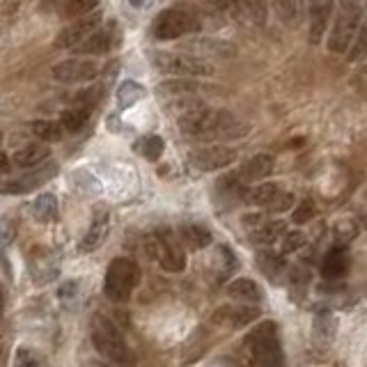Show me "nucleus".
<instances>
[{
    "mask_svg": "<svg viewBox=\"0 0 367 367\" xmlns=\"http://www.w3.org/2000/svg\"><path fill=\"white\" fill-rule=\"evenodd\" d=\"M196 30H200L198 16H193L191 12H186V9H181V7L163 9L154 21V37L161 39V42H170V39L196 33Z\"/></svg>",
    "mask_w": 367,
    "mask_h": 367,
    "instance_id": "obj_7",
    "label": "nucleus"
},
{
    "mask_svg": "<svg viewBox=\"0 0 367 367\" xmlns=\"http://www.w3.org/2000/svg\"><path fill=\"white\" fill-rule=\"evenodd\" d=\"M314 216H317V207H314L312 200L299 202V205L294 207V211H292V220L299 223V225H303V223H310Z\"/></svg>",
    "mask_w": 367,
    "mask_h": 367,
    "instance_id": "obj_35",
    "label": "nucleus"
},
{
    "mask_svg": "<svg viewBox=\"0 0 367 367\" xmlns=\"http://www.w3.org/2000/svg\"><path fill=\"white\" fill-rule=\"evenodd\" d=\"M228 294L232 299H237V301H243V303H260L264 299V292L262 287L255 280L250 278H237V280H232L228 284Z\"/></svg>",
    "mask_w": 367,
    "mask_h": 367,
    "instance_id": "obj_20",
    "label": "nucleus"
},
{
    "mask_svg": "<svg viewBox=\"0 0 367 367\" xmlns=\"http://www.w3.org/2000/svg\"><path fill=\"white\" fill-rule=\"evenodd\" d=\"M243 346L250 351L252 367H284L275 321H262L255 326L243 338Z\"/></svg>",
    "mask_w": 367,
    "mask_h": 367,
    "instance_id": "obj_2",
    "label": "nucleus"
},
{
    "mask_svg": "<svg viewBox=\"0 0 367 367\" xmlns=\"http://www.w3.org/2000/svg\"><path fill=\"white\" fill-rule=\"evenodd\" d=\"M30 213H33L37 223H53L58 218V198L53 193H42V196L35 198Z\"/></svg>",
    "mask_w": 367,
    "mask_h": 367,
    "instance_id": "obj_23",
    "label": "nucleus"
},
{
    "mask_svg": "<svg viewBox=\"0 0 367 367\" xmlns=\"http://www.w3.org/2000/svg\"><path fill=\"white\" fill-rule=\"evenodd\" d=\"M159 92L168 97H191L200 92V83L188 78H172V80H166V83H159Z\"/></svg>",
    "mask_w": 367,
    "mask_h": 367,
    "instance_id": "obj_25",
    "label": "nucleus"
},
{
    "mask_svg": "<svg viewBox=\"0 0 367 367\" xmlns=\"http://www.w3.org/2000/svg\"><path fill=\"white\" fill-rule=\"evenodd\" d=\"M363 58H367V21L358 28V33L353 37V44L349 48V63H358Z\"/></svg>",
    "mask_w": 367,
    "mask_h": 367,
    "instance_id": "obj_33",
    "label": "nucleus"
},
{
    "mask_svg": "<svg viewBox=\"0 0 367 367\" xmlns=\"http://www.w3.org/2000/svg\"><path fill=\"white\" fill-rule=\"evenodd\" d=\"M260 317V308L255 305H223L213 312L211 321L218 326H230V329H243Z\"/></svg>",
    "mask_w": 367,
    "mask_h": 367,
    "instance_id": "obj_13",
    "label": "nucleus"
},
{
    "mask_svg": "<svg viewBox=\"0 0 367 367\" xmlns=\"http://www.w3.org/2000/svg\"><path fill=\"white\" fill-rule=\"evenodd\" d=\"M28 269H30V275H33L35 284H48V282H53L58 278L60 262H58L55 252L50 248L37 246L28 255Z\"/></svg>",
    "mask_w": 367,
    "mask_h": 367,
    "instance_id": "obj_10",
    "label": "nucleus"
},
{
    "mask_svg": "<svg viewBox=\"0 0 367 367\" xmlns=\"http://www.w3.org/2000/svg\"><path fill=\"white\" fill-rule=\"evenodd\" d=\"M145 97V87L134 83V80H124L119 87H117V108L119 110H127Z\"/></svg>",
    "mask_w": 367,
    "mask_h": 367,
    "instance_id": "obj_28",
    "label": "nucleus"
},
{
    "mask_svg": "<svg viewBox=\"0 0 367 367\" xmlns=\"http://www.w3.org/2000/svg\"><path fill=\"white\" fill-rule=\"evenodd\" d=\"M92 344L108 361L117 365H134V353L122 338V331L106 317H95L92 321Z\"/></svg>",
    "mask_w": 367,
    "mask_h": 367,
    "instance_id": "obj_3",
    "label": "nucleus"
},
{
    "mask_svg": "<svg viewBox=\"0 0 367 367\" xmlns=\"http://www.w3.org/2000/svg\"><path fill=\"white\" fill-rule=\"evenodd\" d=\"M273 172V156L271 154H255L252 159H248L239 170V179L246 184H255L267 179Z\"/></svg>",
    "mask_w": 367,
    "mask_h": 367,
    "instance_id": "obj_16",
    "label": "nucleus"
},
{
    "mask_svg": "<svg viewBox=\"0 0 367 367\" xmlns=\"http://www.w3.org/2000/svg\"><path fill=\"white\" fill-rule=\"evenodd\" d=\"M179 115L181 134L200 142H228L241 140L250 134V124L230 110H211L200 104L181 106Z\"/></svg>",
    "mask_w": 367,
    "mask_h": 367,
    "instance_id": "obj_1",
    "label": "nucleus"
},
{
    "mask_svg": "<svg viewBox=\"0 0 367 367\" xmlns=\"http://www.w3.org/2000/svg\"><path fill=\"white\" fill-rule=\"evenodd\" d=\"M294 202H297V198H294V193H284V191H280L278 198L273 200V205H271L269 209H271V211H287V209L294 207Z\"/></svg>",
    "mask_w": 367,
    "mask_h": 367,
    "instance_id": "obj_41",
    "label": "nucleus"
},
{
    "mask_svg": "<svg viewBox=\"0 0 367 367\" xmlns=\"http://www.w3.org/2000/svg\"><path fill=\"white\" fill-rule=\"evenodd\" d=\"M9 168H12V161H9L3 151H0V175H5V172H9Z\"/></svg>",
    "mask_w": 367,
    "mask_h": 367,
    "instance_id": "obj_45",
    "label": "nucleus"
},
{
    "mask_svg": "<svg viewBox=\"0 0 367 367\" xmlns=\"http://www.w3.org/2000/svg\"><path fill=\"white\" fill-rule=\"evenodd\" d=\"M356 234H358V228H356L353 220H340L338 225H335V239H338V246L351 243L356 239Z\"/></svg>",
    "mask_w": 367,
    "mask_h": 367,
    "instance_id": "obj_36",
    "label": "nucleus"
},
{
    "mask_svg": "<svg viewBox=\"0 0 367 367\" xmlns=\"http://www.w3.org/2000/svg\"><path fill=\"white\" fill-rule=\"evenodd\" d=\"M239 9H243L246 16L252 18L255 23H264V18H267V7L262 3H243V5H239Z\"/></svg>",
    "mask_w": 367,
    "mask_h": 367,
    "instance_id": "obj_40",
    "label": "nucleus"
},
{
    "mask_svg": "<svg viewBox=\"0 0 367 367\" xmlns=\"http://www.w3.org/2000/svg\"><path fill=\"white\" fill-rule=\"evenodd\" d=\"M333 16V5L331 3H312L310 7V42L319 44L321 37L326 35Z\"/></svg>",
    "mask_w": 367,
    "mask_h": 367,
    "instance_id": "obj_19",
    "label": "nucleus"
},
{
    "mask_svg": "<svg viewBox=\"0 0 367 367\" xmlns=\"http://www.w3.org/2000/svg\"><path fill=\"white\" fill-rule=\"evenodd\" d=\"M50 156V147L46 145H26L21 149H16L14 154H12V161L16 163L18 168H37V166H42V163H46V159Z\"/></svg>",
    "mask_w": 367,
    "mask_h": 367,
    "instance_id": "obj_21",
    "label": "nucleus"
},
{
    "mask_svg": "<svg viewBox=\"0 0 367 367\" xmlns=\"http://www.w3.org/2000/svg\"><path fill=\"white\" fill-rule=\"evenodd\" d=\"M117 28L115 23H108L106 28H97L83 44L78 46V53H87V55H104L110 48L117 44Z\"/></svg>",
    "mask_w": 367,
    "mask_h": 367,
    "instance_id": "obj_14",
    "label": "nucleus"
},
{
    "mask_svg": "<svg viewBox=\"0 0 367 367\" xmlns=\"http://www.w3.org/2000/svg\"><path fill=\"white\" fill-rule=\"evenodd\" d=\"M184 48L193 50V55L198 60H202V55H216V58H232L234 55V48L228 42H220V39H205V37H196L191 42L184 44Z\"/></svg>",
    "mask_w": 367,
    "mask_h": 367,
    "instance_id": "obj_15",
    "label": "nucleus"
},
{
    "mask_svg": "<svg viewBox=\"0 0 367 367\" xmlns=\"http://www.w3.org/2000/svg\"><path fill=\"white\" fill-rule=\"evenodd\" d=\"M241 220H243V228L252 232V230H257L260 225H264V223H267L269 218L264 216V213H246V216H243Z\"/></svg>",
    "mask_w": 367,
    "mask_h": 367,
    "instance_id": "obj_43",
    "label": "nucleus"
},
{
    "mask_svg": "<svg viewBox=\"0 0 367 367\" xmlns=\"http://www.w3.org/2000/svg\"><path fill=\"white\" fill-rule=\"evenodd\" d=\"M282 241V255H289V252H297L305 246V234L294 230V232H284V237L280 239Z\"/></svg>",
    "mask_w": 367,
    "mask_h": 367,
    "instance_id": "obj_37",
    "label": "nucleus"
},
{
    "mask_svg": "<svg viewBox=\"0 0 367 367\" xmlns=\"http://www.w3.org/2000/svg\"><path fill=\"white\" fill-rule=\"evenodd\" d=\"M363 7L353 5V3H342L338 14L333 18V28H331V37L326 42V48L335 55H342L349 50L353 44V37L358 33V21H361Z\"/></svg>",
    "mask_w": 367,
    "mask_h": 367,
    "instance_id": "obj_6",
    "label": "nucleus"
},
{
    "mask_svg": "<svg viewBox=\"0 0 367 367\" xmlns=\"http://www.w3.org/2000/svg\"><path fill=\"white\" fill-rule=\"evenodd\" d=\"M181 239H184V243H186L188 248L200 250V248H207L213 237H211V232L207 228L191 223V225H184L181 228Z\"/></svg>",
    "mask_w": 367,
    "mask_h": 367,
    "instance_id": "obj_26",
    "label": "nucleus"
},
{
    "mask_svg": "<svg viewBox=\"0 0 367 367\" xmlns=\"http://www.w3.org/2000/svg\"><path fill=\"white\" fill-rule=\"evenodd\" d=\"M188 159H191V163H193V166H196L198 170L213 172V170H223V168L232 166V163L237 161V151L230 149V147L213 145V147L193 149Z\"/></svg>",
    "mask_w": 367,
    "mask_h": 367,
    "instance_id": "obj_11",
    "label": "nucleus"
},
{
    "mask_svg": "<svg viewBox=\"0 0 367 367\" xmlns=\"http://www.w3.org/2000/svg\"><path fill=\"white\" fill-rule=\"evenodd\" d=\"M275 12L280 14V18L287 26H297L299 21V12H301V7L297 3H275Z\"/></svg>",
    "mask_w": 367,
    "mask_h": 367,
    "instance_id": "obj_39",
    "label": "nucleus"
},
{
    "mask_svg": "<svg viewBox=\"0 0 367 367\" xmlns=\"http://www.w3.org/2000/svg\"><path fill=\"white\" fill-rule=\"evenodd\" d=\"M97 74H99L97 63H92V60H78V58L63 60V63L53 65V69H50L53 80H58V83H67V85L90 83V80L97 78Z\"/></svg>",
    "mask_w": 367,
    "mask_h": 367,
    "instance_id": "obj_9",
    "label": "nucleus"
},
{
    "mask_svg": "<svg viewBox=\"0 0 367 367\" xmlns=\"http://www.w3.org/2000/svg\"><path fill=\"white\" fill-rule=\"evenodd\" d=\"M344 269H346V257H344L342 248L333 250V252L329 255V257H326L324 267H321V271H324L326 278H340V275L344 273Z\"/></svg>",
    "mask_w": 367,
    "mask_h": 367,
    "instance_id": "obj_31",
    "label": "nucleus"
},
{
    "mask_svg": "<svg viewBox=\"0 0 367 367\" xmlns=\"http://www.w3.org/2000/svg\"><path fill=\"white\" fill-rule=\"evenodd\" d=\"M280 193V186L278 184H257V186H252L248 193H246V202L248 205H255V207H271L273 200L278 198Z\"/></svg>",
    "mask_w": 367,
    "mask_h": 367,
    "instance_id": "obj_24",
    "label": "nucleus"
},
{
    "mask_svg": "<svg viewBox=\"0 0 367 367\" xmlns=\"http://www.w3.org/2000/svg\"><path fill=\"white\" fill-rule=\"evenodd\" d=\"M159 246H161V255H159V262L161 267L170 271V273H179L186 269V255H184V250L177 246L172 239H156Z\"/></svg>",
    "mask_w": 367,
    "mask_h": 367,
    "instance_id": "obj_18",
    "label": "nucleus"
},
{
    "mask_svg": "<svg viewBox=\"0 0 367 367\" xmlns=\"http://www.w3.org/2000/svg\"><path fill=\"white\" fill-rule=\"evenodd\" d=\"M284 232H287V223L284 220H267L264 225L250 232V241L257 243V246H271V243L284 237Z\"/></svg>",
    "mask_w": 367,
    "mask_h": 367,
    "instance_id": "obj_22",
    "label": "nucleus"
},
{
    "mask_svg": "<svg viewBox=\"0 0 367 367\" xmlns=\"http://www.w3.org/2000/svg\"><path fill=\"white\" fill-rule=\"evenodd\" d=\"M90 117V110L87 108H67L63 115H60V129L67 131V134H76V131H80L85 127V122Z\"/></svg>",
    "mask_w": 367,
    "mask_h": 367,
    "instance_id": "obj_27",
    "label": "nucleus"
},
{
    "mask_svg": "<svg viewBox=\"0 0 367 367\" xmlns=\"http://www.w3.org/2000/svg\"><path fill=\"white\" fill-rule=\"evenodd\" d=\"M151 65L154 69H159L161 74L175 76V78H205V76H213L216 69L213 65H209L207 60H198L193 55H179V53H168V50H159V53L149 55Z\"/></svg>",
    "mask_w": 367,
    "mask_h": 367,
    "instance_id": "obj_5",
    "label": "nucleus"
},
{
    "mask_svg": "<svg viewBox=\"0 0 367 367\" xmlns=\"http://www.w3.org/2000/svg\"><path fill=\"white\" fill-rule=\"evenodd\" d=\"M140 282V269L136 262L117 257L108 264L106 278H104V294L106 299L115 303H124L131 299V294Z\"/></svg>",
    "mask_w": 367,
    "mask_h": 367,
    "instance_id": "obj_4",
    "label": "nucleus"
},
{
    "mask_svg": "<svg viewBox=\"0 0 367 367\" xmlns=\"http://www.w3.org/2000/svg\"><path fill=\"white\" fill-rule=\"evenodd\" d=\"M33 134L44 140V142H58L60 138H63L65 131L60 129L58 122H50V119H37L33 122Z\"/></svg>",
    "mask_w": 367,
    "mask_h": 367,
    "instance_id": "obj_30",
    "label": "nucleus"
},
{
    "mask_svg": "<svg viewBox=\"0 0 367 367\" xmlns=\"http://www.w3.org/2000/svg\"><path fill=\"white\" fill-rule=\"evenodd\" d=\"M0 308H3V292H0Z\"/></svg>",
    "mask_w": 367,
    "mask_h": 367,
    "instance_id": "obj_46",
    "label": "nucleus"
},
{
    "mask_svg": "<svg viewBox=\"0 0 367 367\" xmlns=\"http://www.w3.org/2000/svg\"><path fill=\"white\" fill-rule=\"evenodd\" d=\"M163 147H166V142H163L161 136H147L138 142V149L140 154L145 156L147 161H159L163 156Z\"/></svg>",
    "mask_w": 367,
    "mask_h": 367,
    "instance_id": "obj_32",
    "label": "nucleus"
},
{
    "mask_svg": "<svg viewBox=\"0 0 367 367\" xmlns=\"http://www.w3.org/2000/svg\"><path fill=\"white\" fill-rule=\"evenodd\" d=\"M108 232H110V220H108V213H106V211H104V213H97L95 220H92L90 230L85 232L83 241H80L78 250H80V252H92V250H97V248L101 246V243L106 241Z\"/></svg>",
    "mask_w": 367,
    "mask_h": 367,
    "instance_id": "obj_17",
    "label": "nucleus"
},
{
    "mask_svg": "<svg viewBox=\"0 0 367 367\" xmlns=\"http://www.w3.org/2000/svg\"><path fill=\"white\" fill-rule=\"evenodd\" d=\"M16 232H18V225H16L14 218H9V216L0 218V246H9V243H14Z\"/></svg>",
    "mask_w": 367,
    "mask_h": 367,
    "instance_id": "obj_38",
    "label": "nucleus"
},
{
    "mask_svg": "<svg viewBox=\"0 0 367 367\" xmlns=\"http://www.w3.org/2000/svg\"><path fill=\"white\" fill-rule=\"evenodd\" d=\"M16 365L18 367H39V358H37L35 351L21 346V349H18V356H16Z\"/></svg>",
    "mask_w": 367,
    "mask_h": 367,
    "instance_id": "obj_42",
    "label": "nucleus"
},
{
    "mask_svg": "<svg viewBox=\"0 0 367 367\" xmlns=\"http://www.w3.org/2000/svg\"><path fill=\"white\" fill-rule=\"evenodd\" d=\"M257 267L262 269V273L267 275V278L275 280L284 271V260L280 257L278 252L262 250V252H257Z\"/></svg>",
    "mask_w": 367,
    "mask_h": 367,
    "instance_id": "obj_29",
    "label": "nucleus"
},
{
    "mask_svg": "<svg viewBox=\"0 0 367 367\" xmlns=\"http://www.w3.org/2000/svg\"><path fill=\"white\" fill-rule=\"evenodd\" d=\"M97 9H99V5L95 3V0H76V3L63 5V14L80 18V16H87L92 12H97Z\"/></svg>",
    "mask_w": 367,
    "mask_h": 367,
    "instance_id": "obj_34",
    "label": "nucleus"
},
{
    "mask_svg": "<svg viewBox=\"0 0 367 367\" xmlns=\"http://www.w3.org/2000/svg\"><path fill=\"white\" fill-rule=\"evenodd\" d=\"M101 18H104V14L97 9V12H92L87 16H80V18H76V21L67 23L55 37V48H78L101 26Z\"/></svg>",
    "mask_w": 367,
    "mask_h": 367,
    "instance_id": "obj_8",
    "label": "nucleus"
},
{
    "mask_svg": "<svg viewBox=\"0 0 367 367\" xmlns=\"http://www.w3.org/2000/svg\"><path fill=\"white\" fill-rule=\"evenodd\" d=\"M76 287H78L76 280H67L63 287H60V299H63V301H71V299L76 297Z\"/></svg>",
    "mask_w": 367,
    "mask_h": 367,
    "instance_id": "obj_44",
    "label": "nucleus"
},
{
    "mask_svg": "<svg viewBox=\"0 0 367 367\" xmlns=\"http://www.w3.org/2000/svg\"><path fill=\"white\" fill-rule=\"evenodd\" d=\"M58 163L55 161H48V163H42V166H37L28 172L26 177L16 179V181H5V193H14V196H18V193H28V191H35L39 188L42 184H46L48 179H53L58 175Z\"/></svg>",
    "mask_w": 367,
    "mask_h": 367,
    "instance_id": "obj_12",
    "label": "nucleus"
}]
</instances>
